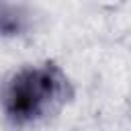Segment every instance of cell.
<instances>
[{
  "mask_svg": "<svg viewBox=\"0 0 131 131\" xmlns=\"http://www.w3.org/2000/svg\"><path fill=\"white\" fill-rule=\"evenodd\" d=\"M70 94V82L57 66L23 68L4 86V113L18 125L39 121L57 111Z\"/></svg>",
  "mask_w": 131,
  "mask_h": 131,
  "instance_id": "obj_1",
  "label": "cell"
}]
</instances>
